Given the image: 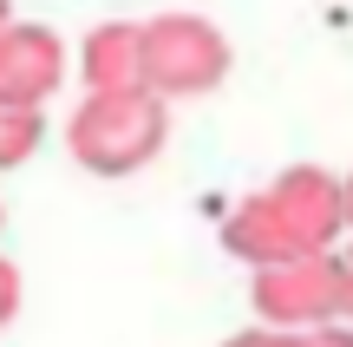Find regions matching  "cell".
Masks as SVG:
<instances>
[{
  "instance_id": "cell-9",
  "label": "cell",
  "mask_w": 353,
  "mask_h": 347,
  "mask_svg": "<svg viewBox=\"0 0 353 347\" xmlns=\"http://www.w3.org/2000/svg\"><path fill=\"white\" fill-rule=\"evenodd\" d=\"M294 347H353V328L327 321V328H314V335H294Z\"/></svg>"
},
{
  "instance_id": "cell-3",
  "label": "cell",
  "mask_w": 353,
  "mask_h": 347,
  "mask_svg": "<svg viewBox=\"0 0 353 347\" xmlns=\"http://www.w3.org/2000/svg\"><path fill=\"white\" fill-rule=\"evenodd\" d=\"M138 39H144V92L151 99H203L229 79L236 52H229V33L210 20V13H151L138 20Z\"/></svg>"
},
{
  "instance_id": "cell-12",
  "label": "cell",
  "mask_w": 353,
  "mask_h": 347,
  "mask_svg": "<svg viewBox=\"0 0 353 347\" xmlns=\"http://www.w3.org/2000/svg\"><path fill=\"white\" fill-rule=\"evenodd\" d=\"M341 223H347V236H353V170L341 177Z\"/></svg>"
},
{
  "instance_id": "cell-5",
  "label": "cell",
  "mask_w": 353,
  "mask_h": 347,
  "mask_svg": "<svg viewBox=\"0 0 353 347\" xmlns=\"http://www.w3.org/2000/svg\"><path fill=\"white\" fill-rule=\"evenodd\" d=\"M59 86H65V39L39 20H7L0 26V105L46 112Z\"/></svg>"
},
{
  "instance_id": "cell-7",
  "label": "cell",
  "mask_w": 353,
  "mask_h": 347,
  "mask_svg": "<svg viewBox=\"0 0 353 347\" xmlns=\"http://www.w3.org/2000/svg\"><path fill=\"white\" fill-rule=\"evenodd\" d=\"M46 138V112H7L0 105V170H20Z\"/></svg>"
},
{
  "instance_id": "cell-14",
  "label": "cell",
  "mask_w": 353,
  "mask_h": 347,
  "mask_svg": "<svg viewBox=\"0 0 353 347\" xmlns=\"http://www.w3.org/2000/svg\"><path fill=\"white\" fill-rule=\"evenodd\" d=\"M0 223H7V204H0Z\"/></svg>"
},
{
  "instance_id": "cell-4",
  "label": "cell",
  "mask_w": 353,
  "mask_h": 347,
  "mask_svg": "<svg viewBox=\"0 0 353 347\" xmlns=\"http://www.w3.org/2000/svg\"><path fill=\"white\" fill-rule=\"evenodd\" d=\"M249 301H255V328L314 335V328L341 321V262L334 256H301V262L255 269L249 275Z\"/></svg>"
},
{
  "instance_id": "cell-8",
  "label": "cell",
  "mask_w": 353,
  "mask_h": 347,
  "mask_svg": "<svg viewBox=\"0 0 353 347\" xmlns=\"http://www.w3.org/2000/svg\"><path fill=\"white\" fill-rule=\"evenodd\" d=\"M20 315V269H13V256L0 249V328Z\"/></svg>"
},
{
  "instance_id": "cell-1",
  "label": "cell",
  "mask_w": 353,
  "mask_h": 347,
  "mask_svg": "<svg viewBox=\"0 0 353 347\" xmlns=\"http://www.w3.org/2000/svg\"><path fill=\"white\" fill-rule=\"evenodd\" d=\"M347 236L341 223V177L321 164H288L249 190L223 223V249L249 269H275V262L301 256H334Z\"/></svg>"
},
{
  "instance_id": "cell-13",
  "label": "cell",
  "mask_w": 353,
  "mask_h": 347,
  "mask_svg": "<svg viewBox=\"0 0 353 347\" xmlns=\"http://www.w3.org/2000/svg\"><path fill=\"white\" fill-rule=\"evenodd\" d=\"M7 20H13V0H0V26H7Z\"/></svg>"
},
{
  "instance_id": "cell-2",
  "label": "cell",
  "mask_w": 353,
  "mask_h": 347,
  "mask_svg": "<svg viewBox=\"0 0 353 347\" xmlns=\"http://www.w3.org/2000/svg\"><path fill=\"white\" fill-rule=\"evenodd\" d=\"M170 138V105L151 92L131 99H79V112L65 118V151L92 177H131L144 170Z\"/></svg>"
},
{
  "instance_id": "cell-11",
  "label": "cell",
  "mask_w": 353,
  "mask_h": 347,
  "mask_svg": "<svg viewBox=\"0 0 353 347\" xmlns=\"http://www.w3.org/2000/svg\"><path fill=\"white\" fill-rule=\"evenodd\" d=\"M223 347H294V335H275V328H242V335H229Z\"/></svg>"
},
{
  "instance_id": "cell-6",
  "label": "cell",
  "mask_w": 353,
  "mask_h": 347,
  "mask_svg": "<svg viewBox=\"0 0 353 347\" xmlns=\"http://www.w3.org/2000/svg\"><path fill=\"white\" fill-rule=\"evenodd\" d=\"M79 79L85 99H131L144 92V39L138 20H99L79 46Z\"/></svg>"
},
{
  "instance_id": "cell-10",
  "label": "cell",
  "mask_w": 353,
  "mask_h": 347,
  "mask_svg": "<svg viewBox=\"0 0 353 347\" xmlns=\"http://www.w3.org/2000/svg\"><path fill=\"white\" fill-rule=\"evenodd\" d=\"M334 262H341V321L353 328V236H347V249H334Z\"/></svg>"
}]
</instances>
